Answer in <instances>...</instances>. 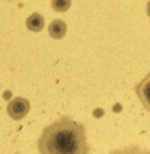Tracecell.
I'll return each instance as SVG.
<instances>
[{"mask_svg":"<svg viewBox=\"0 0 150 154\" xmlns=\"http://www.w3.org/2000/svg\"><path fill=\"white\" fill-rule=\"evenodd\" d=\"M39 154H89L86 128L70 116L45 127L36 143Z\"/></svg>","mask_w":150,"mask_h":154,"instance_id":"1","label":"cell"},{"mask_svg":"<svg viewBox=\"0 0 150 154\" xmlns=\"http://www.w3.org/2000/svg\"><path fill=\"white\" fill-rule=\"evenodd\" d=\"M147 15H149V17H150V2L147 3Z\"/></svg>","mask_w":150,"mask_h":154,"instance_id":"8","label":"cell"},{"mask_svg":"<svg viewBox=\"0 0 150 154\" xmlns=\"http://www.w3.org/2000/svg\"><path fill=\"white\" fill-rule=\"evenodd\" d=\"M71 6V0H53L51 2V8L58 12V13H64L67 12Z\"/></svg>","mask_w":150,"mask_h":154,"instance_id":"7","label":"cell"},{"mask_svg":"<svg viewBox=\"0 0 150 154\" xmlns=\"http://www.w3.org/2000/svg\"><path fill=\"white\" fill-rule=\"evenodd\" d=\"M31 109V103L25 97H15L12 99L8 105V113L12 119L20 121L28 115V112Z\"/></svg>","mask_w":150,"mask_h":154,"instance_id":"2","label":"cell"},{"mask_svg":"<svg viewBox=\"0 0 150 154\" xmlns=\"http://www.w3.org/2000/svg\"><path fill=\"white\" fill-rule=\"evenodd\" d=\"M136 94L139 96L140 102L146 108V111L150 112V73L136 86Z\"/></svg>","mask_w":150,"mask_h":154,"instance_id":"3","label":"cell"},{"mask_svg":"<svg viewBox=\"0 0 150 154\" xmlns=\"http://www.w3.org/2000/svg\"><path fill=\"white\" fill-rule=\"evenodd\" d=\"M45 25V20H44V16L41 13H32L31 16L27 19V28L31 31V32H39L42 31V28Z\"/></svg>","mask_w":150,"mask_h":154,"instance_id":"5","label":"cell"},{"mask_svg":"<svg viewBox=\"0 0 150 154\" xmlns=\"http://www.w3.org/2000/svg\"><path fill=\"white\" fill-rule=\"evenodd\" d=\"M109 154H150V150L141 146L131 144V146L121 147V148H115L112 151H109Z\"/></svg>","mask_w":150,"mask_h":154,"instance_id":"6","label":"cell"},{"mask_svg":"<svg viewBox=\"0 0 150 154\" xmlns=\"http://www.w3.org/2000/svg\"><path fill=\"white\" fill-rule=\"evenodd\" d=\"M66 32H67V25L61 19H54L53 22L50 23V26H48V34L54 39H61V38H64Z\"/></svg>","mask_w":150,"mask_h":154,"instance_id":"4","label":"cell"}]
</instances>
